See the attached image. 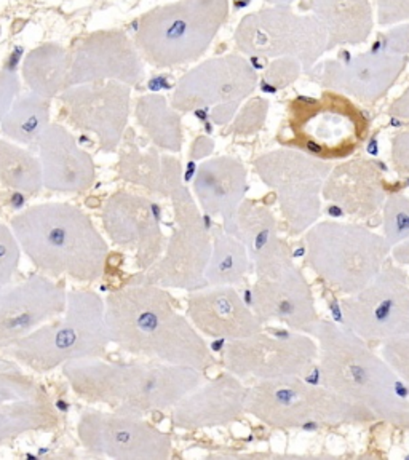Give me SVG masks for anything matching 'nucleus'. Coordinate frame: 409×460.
Wrapping results in <instances>:
<instances>
[{"label": "nucleus", "mask_w": 409, "mask_h": 460, "mask_svg": "<svg viewBox=\"0 0 409 460\" xmlns=\"http://www.w3.org/2000/svg\"><path fill=\"white\" fill-rule=\"evenodd\" d=\"M224 232L242 242L256 272L293 258L279 232L271 209L256 201H242L237 208L224 217Z\"/></svg>", "instance_id": "bb28decb"}, {"label": "nucleus", "mask_w": 409, "mask_h": 460, "mask_svg": "<svg viewBox=\"0 0 409 460\" xmlns=\"http://www.w3.org/2000/svg\"><path fill=\"white\" fill-rule=\"evenodd\" d=\"M269 5H281V7H289L296 0H264Z\"/></svg>", "instance_id": "09e8293b"}, {"label": "nucleus", "mask_w": 409, "mask_h": 460, "mask_svg": "<svg viewBox=\"0 0 409 460\" xmlns=\"http://www.w3.org/2000/svg\"><path fill=\"white\" fill-rule=\"evenodd\" d=\"M406 66V55L392 53L374 45L371 50L345 59L318 61L306 74L324 90L344 94L359 102L374 104L396 85Z\"/></svg>", "instance_id": "a211bd4d"}, {"label": "nucleus", "mask_w": 409, "mask_h": 460, "mask_svg": "<svg viewBox=\"0 0 409 460\" xmlns=\"http://www.w3.org/2000/svg\"><path fill=\"white\" fill-rule=\"evenodd\" d=\"M0 34H2V28H0Z\"/></svg>", "instance_id": "8fccbe9b"}, {"label": "nucleus", "mask_w": 409, "mask_h": 460, "mask_svg": "<svg viewBox=\"0 0 409 460\" xmlns=\"http://www.w3.org/2000/svg\"><path fill=\"white\" fill-rule=\"evenodd\" d=\"M20 77L14 71H0V120L5 117L16 96L20 94Z\"/></svg>", "instance_id": "c03bdc74"}, {"label": "nucleus", "mask_w": 409, "mask_h": 460, "mask_svg": "<svg viewBox=\"0 0 409 460\" xmlns=\"http://www.w3.org/2000/svg\"><path fill=\"white\" fill-rule=\"evenodd\" d=\"M58 100L67 125L93 135L101 151H119L129 131L131 86L117 80L90 82L66 88Z\"/></svg>", "instance_id": "f3484780"}, {"label": "nucleus", "mask_w": 409, "mask_h": 460, "mask_svg": "<svg viewBox=\"0 0 409 460\" xmlns=\"http://www.w3.org/2000/svg\"><path fill=\"white\" fill-rule=\"evenodd\" d=\"M234 42L244 57L293 58L307 72L328 53V34L314 14H298L289 7L271 5L245 14Z\"/></svg>", "instance_id": "9b49d317"}, {"label": "nucleus", "mask_w": 409, "mask_h": 460, "mask_svg": "<svg viewBox=\"0 0 409 460\" xmlns=\"http://www.w3.org/2000/svg\"><path fill=\"white\" fill-rule=\"evenodd\" d=\"M310 266L344 295L367 287L381 272L388 244L367 227L324 223L307 230Z\"/></svg>", "instance_id": "1a4fd4ad"}, {"label": "nucleus", "mask_w": 409, "mask_h": 460, "mask_svg": "<svg viewBox=\"0 0 409 460\" xmlns=\"http://www.w3.org/2000/svg\"><path fill=\"white\" fill-rule=\"evenodd\" d=\"M104 307L111 344L129 355L197 371L213 365L211 350L166 288L129 281L106 295Z\"/></svg>", "instance_id": "f257e3e1"}, {"label": "nucleus", "mask_w": 409, "mask_h": 460, "mask_svg": "<svg viewBox=\"0 0 409 460\" xmlns=\"http://www.w3.org/2000/svg\"><path fill=\"white\" fill-rule=\"evenodd\" d=\"M285 131V146L331 162L351 157L365 143L369 120L351 98L324 90L320 96H298L289 102Z\"/></svg>", "instance_id": "0eeeda50"}, {"label": "nucleus", "mask_w": 409, "mask_h": 460, "mask_svg": "<svg viewBox=\"0 0 409 460\" xmlns=\"http://www.w3.org/2000/svg\"><path fill=\"white\" fill-rule=\"evenodd\" d=\"M252 264L248 252L242 242L226 232H218L213 237V250L207 267V283L211 287H232L244 279Z\"/></svg>", "instance_id": "c9c22d12"}, {"label": "nucleus", "mask_w": 409, "mask_h": 460, "mask_svg": "<svg viewBox=\"0 0 409 460\" xmlns=\"http://www.w3.org/2000/svg\"><path fill=\"white\" fill-rule=\"evenodd\" d=\"M312 12L328 34V51L367 43L374 29L369 0H310Z\"/></svg>", "instance_id": "7c9ffc66"}, {"label": "nucleus", "mask_w": 409, "mask_h": 460, "mask_svg": "<svg viewBox=\"0 0 409 460\" xmlns=\"http://www.w3.org/2000/svg\"><path fill=\"white\" fill-rule=\"evenodd\" d=\"M109 344L104 297L94 289H72L63 314L4 350L22 369L47 374L72 361L104 358Z\"/></svg>", "instance_id": "39448f33"}, {"label": "nucleus", "mask_w": 409, "mask_h": 460, "mask_svg": "<svg viewBox=\"0 0 409 460\" xmlns=\"http://www.w3.org/2000/svg\"><path fill=\"white\" fill-rule=\"evenodd\" d=\"M77 439L86 453L115 460H166L172 438L141 416L114 411H84L77 422Z\"/></svg>", "instance_id": "2eb2a0df"}, {"label": "nucleus", "mask_w": 409, "mask_h": 460, "mask_svg": "<svg viewBox=\"0 0 409 460\" xmlns=\"http://www.w3.org/2000/svg\"><path fill=\"white\" fill-rule=\"evenodd\" d=\"M302 66L293 58H277L269 63L258 84L264 93H277L301 77Z\"/></svg>", "instance_id": "4c0bfd02"}, {"label": "nucleus", "mask_w": 409, "mask_h": 460, "mask_svg": "<svg viewBox=\"0 0 409 460\" xmlns=\"http://www.w3.org/2000/svg\"><path fill=\"white\" fill-rule=\"evenodd\" d=\"M252 309L261 322L279 320L307 332L316 322V301L309 283L291 259L258 273L252 289Z\"/></svg>", "instance_id": "5701e85b"}, {"label": "nucleus", "mask_w": 409, "mask_h": 460, "mask_svg": "<svg viewBox=\"0 0 409 460\" xmlns=\"http://www.w3.org/2000/svg\"><path fill=\"white\" fill-rule=\"evenodd\" d=\"M69 69V50L58 43H42L24 58L22 80L29 92L53 100L71 86Z\"/></svg>", "instance_id": "2f4dec72"}, {"label": "nucleus", "mask_w": 409, "mask_h": 460, "mask_svg": "<svg viewBox=\"0 0 409 460\" xmlns=\"http://www.w3.org/2000/svg\"><path fill=\"white\" fill-rule=\"evenodd\" d=\"M0 184L26 197L42 192L40 160L10 139H0Z\"/></svg>", "instance_id": "f704fd0d"}, {"label": "nucleus", "mask_w": 409, "mask_h": 460, "mask_svg": "<svg viewBox=\"0 0 409 460\" xmlns=\"http://www.w3.org/2000/svg\"><path fill=\"white\" fill-rule=\"evenodd\" d=\"M392 164L400 176L409 178V131L392 137Z\"/></svg>", "instance_id": "a18cd8bd"}, {"label": "nucleus", "mask_w": 409, "mask_h": 460, "mask_svg": "<svg viewBox=\"0 0 409 460\" xmlns=\"http://www.w3.org/2000/svg\"><path fill=\"white\" fill-rule=\"evenodd\" d=\"M376 7L379 26L409 22V0H376Z\"/></svg>", "instance_id": "79ce46f5"}, {"label": "nucleus", "mask_w": 409, "mask_h": 460, "mask_svg": "<svg viewBox=\"0 0 409 460\" xmlns=\"http://www.w3.org/2000/svg\"><path fill=\"white\" fill-rule=\"evenodd\" d=\"M384 240L388 248L409 238V199L400 192L387 195L382 207Z\"/></svg>", "instance_id": "e433bc0d"}, {"label": "nucleus", "mask_w": 409, "mask_h": 460, "mask_svg": "<svg viewBox=\"0 0 409 460\" xmlns=\"http://www.w3.org/2000/svg\"><path fill=\"white\" fill-rule=\"evenodd\" d=\"M194 192L207 215L229 216L248 192L246 168L234 157L209 158L195 174Z\"/></svg>", "instance_id": "c756f323"}, {"label": "nucleus", "mask_w": 409, "mask_h": 460, "mask_svg": "<svg viewBox=\"0 0 409 460\" xmlns=\"http://www.w3.org/2000/svg\"><path fill=\"white\" fill-rule=\"evenodd\" d=\"M392 256L398 264L402 266H409V238L402 243L392 246Z\"/></svg>", "instance_id": "de8ad7c7"}, {"label": "nucleus", "mask_w": 409, "mask_h": 460, "mask_svg": "<svg viewBox=\"0 0 409 460\" xmlns=\"http://www.w3.org/2000/svg\"><path fill=\"white\" fill-rule=\"evenodd\" d=\"M22 254L50 279L94 283L108 269L109 244L92 216L71 203L32 205L10 219Z\"/></svg>", "instance_id": "f03ea898"}, {"label": "nucleus", "mask_w": 409, "mask_h": 460, "mask_svg": "<svg viewBox=\"0 0 409 460\" xmlns=\"http://www.w3.org/2000/svg\"><path fill=\"white\" fill-rule=\"evenodd\" d=\"M269 104L262 98H254L245 104L240 114L236 117V122L232 125V131L238 137H252L258 133L259 129L266 123Z\"/></svg>", "instance_id": "ea45409f"}, {"label": "nucleus", "mask_w": 409, "mask_h": 460, "mask_svg": "<svg viewBox=\"0 0 409 460\" xmlns=\"http://www.w3.org/2000/svg\"><path fill=\"white\" fill-rule=\"evenodd\" d=\"M245 410L272 427L316 430L320 424L368 422L357 408L324 384H309L301 376L261 381L248 387Z\"/></svg>", "instance_id": "6e6552de"}, {"label": "nucleus", "mask_w": 409, "mask_h": 460, "mask_svg": "<svg viewBox=\"0 0 409 460\" xmlns=\"http://www.w3.org/2000/svg\"><path fill=\"white\" fill-rule=\"evenodd\" d=\"M22 254V248L10 224L0 223V289L13 283Z\"/></svg>", "instance_id": "58836bf2"}, {"label": "nucleus", "mask_w": 409, "mask_h": 460, "mask_svg": "<svg viewBox=\"0 0 409 460\" xmlns=\"http://www.w3.org/2000/svg\"><path fill=\"white\" fill-rule=\"evenodd\" d=\"M100 217L104 235L115 246L131 252L141 272L151 269L165 250L160 209L144 195L129 190L109 195L101 207Z\"/></svg>", "instance_id": "6ab92c4d"}, {"label": "nucleus", "mask_w": 409, "mask_h": 460, "mask_svg": "<svg viewBox=\"0 0 409 460\" xmlns=\"http://www.w3.org/2000/svg\"><path fill=\"white\" fill-rule=\"evenodd\" d=\"M318 339V358L322 384L367 417L409 429V388L388 367L378 358L349 328L330 322L310 326Z\"/></svg>", "instance_id": "7ed1b4c3"}, {"label": "nucleus", "mask_w": 409, "mask_h": 460, "mask_svg": "<svg viewBox=\"0 0 409 460\" xmlns=\"http://www.w3.org/2000/svg\"><path fill=\"white\" fill-rule=\"evenodd\" d=\"M71 86L117 80L137 86L144 79L143 58L135 40L122 29L94 31L72 43L69 50Z\"/></svg>", "instance_id": "aec40b11"}, {"label": "nucleus", "mask_w": 409, "mask_h": 460, "mask_svg": "<svg viewBox=\"0 0 409 460\" xmlns=\"http://www.w3.org/2000/svg\"><path fill=\"white\" fill-rule=\"evenodd\" d=\"M50 123L51 100L29 92L16 96L5 117L0 120V131L13 143L31 146L39 143Z\"/></svg>", "instance_id": "72a5a7b5"}, {"label": "nucleus", "mask_w": 409, "mask_h": 460, "mask_svg": "<svg viewBox=\"0 0 409 460\" xmlns=\"http://www.w3.org/2000/svg\"><path fill=\"white\" fill-rule=\"evenodd\" d=\"M388 114L398 120H409V85L398 98H396L392 106L388 108Z\"/></svg>", "instance_id": "49530a36"}, {"label": "nucleus", "mask_w": 409, "mask_h": 460, "mask_svg": "<svg viewBox=\"0 0 409 460\" xmlns=\"http://www.w3.org/2000/svg\"><path fill=\"white\" fill-rule=\"evenodd\" d=\"M43 189L58 194H85L96 181L93 157L61 123H50L39 139Z\"/></svg>", "instance_id": "b1692460"}, {"label": "nucleus", "mask_w": 409, "mask_h": 460, "mask_svg": "<svg viewBox=\"0 0 409 460\" xmlns=\"http://www.w3.org/2000/svg\"><path fill=\"white\" fill-rule=\"evenodd\" d=\"M252 63L238 53L211 58L186 72L173 92L172 106L178 112H194L200 120L209 117L226 127L242 101L258 86Z\"/></svg>", "instance_id": "f8f14e48"}, {"label": "nucleus", "mask_w": 409, "mask_h": 460, "mask_svg": "<svg viewBox=\"0 0 409 460\" xmlns=\"http://www.w3.org/2000/svg\"><path fill=\"white\" fill-rule=\"evenodd\" d=\"M61 422L49 392L13 359L0 358V447L22 435L57 430Z\"/></svg>", "instance_id": "412c9836"}, {"label": "nucleus", "mask_w": 409, "mask_h": 460, "mask_svg": "<svg viewBox=\"0 0 409 460\" xmlns=\"http://www.w3.org/2000/svg\"><path fill=\"white\" fill-rule=\"evenodd\" d=\"M384 170L382 165L367 158L347 160L331 168L322 195L325 200L342 209V213L369 219L381 211L387 199L382 178Z\"/></svg>", "instance_id": "393cba45"}, {"label": "nucleus", "mask_w": 409, "mask_h": 460, "mask_svg": "<svg viewBox=\"0 0 409 460\" xmlns=\"http://www.w3.org/2000/svg\"><path fill=\"white\" fill-rule=\"evenodd\" d=\"M342 324L365 341L409 334V287L398 269H384L357 293L339 302Z\"/></svg>", "instance_id": "dca6fc26"}, {"label": "nucleus", "mask_w": 409, "mask_h": 460, "mask_svg": "<svg viewBox=\"0 0 409 460\" xmlns=\"http://www.w3.org/2000/svg\"><path fill=\"white\" fill-rule=\"evenodd\" d=\"M229 14V0H176L146 12L133 40L154 67L189 65L209 51Z\"/></svg>", "instance_id": "423d86ee"}, {"label": "nucleus", "mask_w": 409, "mask_h": 460, "mask_svg": "<svg viewBox=\"0 0 409 460\" xmlns=\"http://www.w3.org/2000/svg\"><path fill=\"white\" fill-rule=\"evenodd\" d=\"M224 367L237 377L261 381L301 376L304 377L318 358V345L306 334L262 328L252 336L234 339L221 350Z\"/></svg>", "instance_id": "4468645a"}, {"label": "nucleus", "mask_w": 409, "mask_h": 460, "mask_svg": "<svg viewBox=\"0 0 409 460\" xmlns=\"http://www.w3.org/2000/svg\"><path fill=\"white\" fill-rule=\"evenodd\" d=\"M135 117L144 135L160 151L176 152L182 147L181 112L162 94L139 96L135 106Z\"/></svg>", "instance_id": "473e14b6"}, {"label": "nucleus", "mask_w": 409, "mask_h": 460, "mask_svg": "<svg viewBox=\"0 0 409 460\" xmlns=\"http://www.w3.org/2000/svg\"><path fill=\"white\" fill-rule=\"evenodd\" d=\"M63 283L43 273L0 289V350L24 338L66 309Z\"/></svg>", "instance_id": "4be33fe9"}, {"label": "nucleus", "mask_w": 409, "mask_h": 460, "mask_svg": "<svg viewBox=\"0 0 409 460\" xmlns=\"http://www.w3.org/2000/svg\"><path fill=\"white\" fill-rule=\"evenodd\" d=\"M384 359L409 388V334L384 341Z\"/></svg>", "instance_id": "a19ab883"}, {"label": "nucleus", "mask_w": 409, "mask_h": 460, "mask_svg": "<svg viewBox=\"0 0 409 460\" xmlns=\"http://www.w3.org/2000/svg\"><path fill=\"white\" fill-rule=\"evenodd\" d=\"M248 387L234 374H223L207 387L195 388L172 410V420L180 429H201L227 424L245 411Z\"/></svg>", "instance_id": "cd10ccee"}, {"label": "nucleus", "mask_w": 409, "mask_h": 460, "mask_svg": "<svg viewBox=\"0 0 409 460\" xmlns=\"http://www.w3.org/2000/svg\"><path fill=\"white\" fill-rule=\"evenodd\" d=\"M187 315L195 330L211 338L244 339L262 328V322L232 287L191 291Z\"/></svg>", "instance_id": "a878e982"}, {"label": "nucleus", "mask_w": 409, "mask_h": 460, "mask_svg": "<svg viewBox=\"0 0 409 460\" xmlns=\"http://www.w3.org/2000/svg\"><path fill=\"white\" fill-rule=\"evenodd\" d=\"M168 197L174 211L172 237L157 262L146 272L139 273L135 280L187 291L203 289L209 285L205 273L213 250L209 215H200L184 181L176 182L170 189Z\"/></svg>", "instance_id": "9d476101"}, {"label": "nucleus", "mask_w": 409, "mask_h": 460, "mask_svg": "<svg viewBox=\"0 0 409 460\" xmlns=\"http://www.w3.org/2000/svg\"><path fill=\"white\" fill-rule=\"evenodd\" d=\"M72 394L92 406L141 416L173 410L200 384V371L158 361L80 359L61 367Z\"/></svg>", "instance_id": "20e7f679"}, {"label": "nucleus", "mask_w": 409, "mask_h": 460, "mask_svg": "<svg viewBox=\"0 0 409 460\" xmlns=\"http://www.w3.org/2000/svg\"><path fill=\"white\" fill-rule=\"evenodd\" d=\"M117 152L119 178L151 194L166 197L173 184L182 180L178 158L162 155L156 146L144 147L133 135H125Z\"/></svg>", "instance_id": "c85d7f7f"}, {"label": "nucleus", "mask_w": 409, "mask_h": 460, "mask_svg": "<svg viewBox=\"0 0 409 460\" xmlns=\"http://www.w3.org/2000/svg\"><path fill=\"white\" fill-rule=\"evenodd\" d=\"M254 168L261 181L277 192L291 232L309 229L320 216V194L333 168L330 162L287 147L256 158Z\"/></svg>", "instance_id": "ddd939ff"}, {"label": "nucleus", "mask_w": 409, "mask_h": 460, "mask_svg": "<svg viewBox=\"0 0 409 460\" xmlns=\"http://www.w3.org/2000/svg\"><path fill=\"white\" fill-rule=\"evenodd\" d=\"M374 45L384 50L409 57V22H403L402 26L396 24L388 29L387 32L378 37Z\"/></svg>", "instance_id": "37998d69"}]
</instances>
